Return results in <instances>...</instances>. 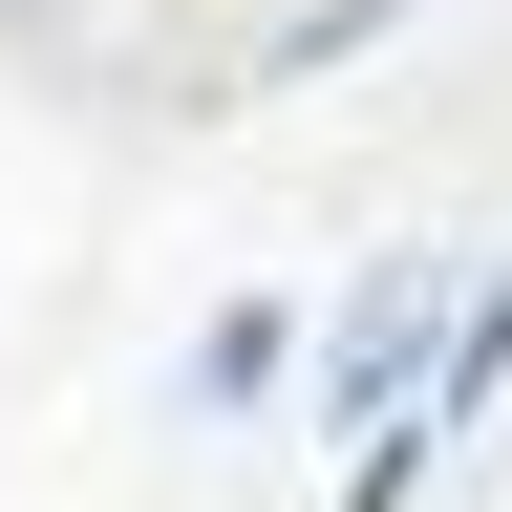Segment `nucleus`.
Listing matches in <instances>:
<instances>
[{
	"instance_id": "obj_1",
	"label": "nucleus",
	"mask_w": 512,
	"mask_h": 512,
	"mask_svg": "<svg viewBox=\"0 0 512 512\" xmlns=\"http://www.w3.org/2000/svg\"><path fill=\"white\" fill-rule=\"evenodd\" d=\"M427 342H448V299H427V278H363V299H342V406L406 427V363H427Z\"/></svg>"
}]
</instances>
